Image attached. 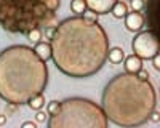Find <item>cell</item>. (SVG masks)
Wrapping results in <instances>:
<instances>
[{"mask_svg":"<svg viewBox=\"0 0 160 128\" xmlns=\"http://www.w3.org/2000/svg\"><path fill=\"white\" fill-rule=\"evenodd\" d=\"M7 123V115L5 114H0V126H3Z\"/></svg>","mask_w":160,"mask_h":128,"instance_id":"25","label":"cell"},{"mask_svg":"<svg viewBox=\"0 0 160 128\" xmlns=\"http://www.w3.org/2000/svg\"><path fill=\"white\" fill-rule=\"evenodd\" d=\"M138 77H141V79H148V77H149V74H148V71L141 69V71L138 72Z\"/></svg>","mask_w":160,"mask_h":128,"instance_id":"23","label":"cell"},{"mask_svg":"<svg viewBox=\"0 0 160 128\" xmlns=\"http://www.w3.org/2000/svg\"><path fill=\"white\" fill-rule=\"evenodd\" d=\"M98 13H95V11H91V10H88V11H85V13H82V18L83 19H87V21H90V22H98Z\"/></svg>","mask_w":160,"mask_h":128,"instance_id":"17","label":"cell"},{"mask_svg":"<svg viewBox=\"0 0 160 128\" xmlns=\"http://www.w3.org/2000/svg\"><path fill=\"white\" fill-rule=\"evenodd\" d=\"M157 106V93L138 74H117L102 90V109L118 126H138L149 120Z\"/></svg>","mask_w":160,"mask_h":128,"instance_id":"2","label":"cell"},{"mask_svg":"<svg viewBox=\"0 0 160 128\" xmlns=\"http://www.w3.org/2000/svg\"><path fill=\"white\" fill-rule=\"evenodd\" d=\"M35 120L38 122V123H42V122H45L47 120V114L45 112H42V111H37V114H35Z\"/></svg>","mask_w":160,"mask_h":128,"instance_id":"20","label":"cell"},{"mask_svg":"<svg viewBox=\"0 0 160 128\" xmlns=\"http://www.w3.org/2000/svg\"><path fill=\"white\" fill-rule=\"evenodd\" d=\"M123 66H125V71L128 74H138L142 69V59L139 56H136V55H131V56H128L125 59Z\"/></svg>","mask_w":160,"mask_h":128,"instance_id":"10","label":"cell"},{"mask_svg":"<svg viewBox=\"0 0 160 128\" xmlns=\"http://www.w3.org/2000/svg\"><path fill=\"white\" fill-rule=\"evenodd\" d=\"M108 58L112 64H118L123 61V50L120 47H114L111 50H108Z\"/></svg>","mask_w":160,"mask_h":128,"instance_id":"12","label":"cell"},{"mask_svg":"<svg viewBox=\"0 0 160 128\" xmlns=\"http://www.w3.org/2000/svg\"><path fill=\"white\" fill-rule=\"evenodd\" d=\"M28 38H29V42H32V43H38L40 38H42V31L40 29H31L28 32Z\"/></svg>","mask_w":160,"mask_h":128,"instance_id":"16","label":"cell"},{"mask_svg":"<svg viewBox=\"0 0 160 128\" xmlns=\"http://www.w3.org/2000/svg\"><path fill=\"white\" fill-rule=\"evenodd\" d=\"M71 10L75 13L77 16H80L82 13L87 11V3H85V0H72V2H71Z\"/></svg>","mask_w":160,"mask_h":128,"instance_id":"15","label":"cell"},{"mask_svg":"<svg viewBox=\"0 0 160 128\" xmlns=\"http://www.w3.org/2000/svg\"><path fill=\"white\" fill-rule=\"evenodd\" d=\"M130 7L133 11H141L144 8V0H130Z\"/></svg>","mask_w":160,"mask_h":128,"instance_id":"18","label":"cell"},{"mask_svg":"<svg viewBox=\"0 0 160 128\" xmlns=\"http://www.w3.org/2000/svg\"><path fill=\"white\" fill-rule=\"evenodd\" d=\"M37 125L34 123V122H24L22 123V128H35Z\"/></svg>","mask_w":160,"mask_h":128,"instance_id":"24","label":"cell"},{"mask_svg":"<svg viewBox=\"0 0 160 128\" xmlns=\"http://www.w3.org/2000/svg\"><path fill=\"white\" fill-rule=\"evenodd\" d=\"M87 8L98 13V15H104L112 10V7L117 3V0H85Z\"/></svg>","mask_w":160,"mask_h":128,"instance_id":"7","label":"cell"},{"mask_svg":"<svg viewBox=\"0 0 160 128\" xmlns=\"http://www.w3.org/2000/svg\"><path fill=\"white\" fill-rule=\"evenodd\" d=\"M157 10H158V0H149L148 3V24L152 32L157 34L158 22H157Z\"/></svg>","mask_w":160,"mask_h":128,"instance_id":"9","label":"cell"},{"mask_svg":"<svg viewBox=\"0 0 160 128\" xmlns=\"http://www.w3.org/2000/svg\"><path fill=\"white\" fill-rule=\"evenodd\" d=\"M28 104H29V107H31V109L38 111V109H42V107H43V104H45V98H43V95H42V93L34 95V96L28 101Z\"/></svg>","mask_w":160,"mask_h":128,"instance_id":"13","label":"cell"},{"mask_svg":"<svg viewBox=\"0 0 160 128\" xmlns=\"http://www.w3.org/2000/svg\"><path fill=\"white\" fill-rule=\"evenodd\" d=\"M109 38L99 22L82 16L61 21L51 37V58L56 67L74 79L95 75L108 59Z\"/></svg>","mask_w":160,"mask_h":128,"instance_id":"1","label":"cell"},{"mask_svg":"<svg viewBox=\"0 0 160 128\" xmlns=\"http://www.w3.org/2000/svg\"><path fill=\"white\" fill-rule=\"evenodd\" d=\"M146 19L144 16L141 15L139 11H133V13H128L125 15V27L131 32H136V31H141V27L144 26Z\"/></svg>","mask_w":160,"mask_h":128,"instance_id":"8","label":"cell"},{"mask_svg":"<svg viewBox=\"0 0 160 128\" xmlns=\"http://www.w3.org/2000/svg\"><path fill=\"white\" fill-rule=\"evenodd\" d=\"M53 34H55V27H53V26H47V27H45V35H47L48 40H51Z\"/></svg>","mask_w":160,"mask_h":128,"instance_id":"21","label":"cell"},{"mask_svg":"<svg viewBox=\"0 0 160 128\" xmlns=\"http://www.w3.org/2000/svg\"><path fill=\"white\" fill-rule=\"evenodd\" d=\"M59 0H0V26L11 34H28L56 21Z\"/></svg>","mask_w":160,"mask_h":128,"instance_id":"4","label":"cell"},{"mask_svg":"<svg viewBox=\"0 0 160 128\" xmlns=\"http://www.w3.org/2000/svg\"><path fill=\"white\" fill-rule=\"evenodd\" d=\"M123 2H128V0H123Z\"/></svg>","mask_w":160,"mask_h":128,"instance_id":"26","label":"cell"},{"mask_svg":"<svg viewBox=\"0 0 160 128\" xmlns=\"http://www.w3.org/2000/svg\"><path fill=\"white\" fill-rule=\"evenodd\" d=\"M133 51L135 55L139 56L141 59H152L158 51H160V42L155 32L149 31H142L133 38Z\"/></svg>","mask_w":160,"mask_h":128,"instance_id":"6","label":"cell"},{"mask_svg":"<svg viewBox=\"0 0 160 128\" xmlns=\"http://www.w3.org/2000/svg\"><path fill=\"white\" fill-rule=\"evenodd\" d=\"M50 128H106L108 117L101 106L85 98L64 99L55 115H50Z\"/></svg>","mask_w":160,"mask_h":128,"instance_id":"5","label":"cell"},{"mask_svg":"<svg viewBox=\"0 0 160 128\" xmlns=\"http://www.w3.org/2000/svg\"><path fill=\"white\" fill-rule=\"evenodd\" d=\"M48 83L45 61L26 45H11L0 51V98L7 102L26 104L42 93Z\"/></svg>","mask_w":160,"mask_h":128,"instance_id":"3","label":"cell"},{"mask_svg":"<svg viewBox=\"0 0 160 128\" xmlns=\"http://www.w3.org/2000/svg\"><path fill=\"white\" fill-rule=\"evenodd\" d=\"M112 15L114 18H125V15L128 13V8H127V3L125 2H117L114 7H112Z\"/></svg>","mask_w":160,"mask_h":128,"instance_id":"14","label":"cell"},{"mask_svg":"<svg viewBox=\"0 0 160 128\" xmlns=\"http://www.w3.org/2000/svg\"><path fill=\"white\" fill-rule=\"evenodd\" d=\"M34 51L37 53V56L42 61H45V62L48 59H51V45L48 42H38V43H35Z\"/></svg>","mask_w":160,"mask_h":128,"instance_id":"11","label":"cell"},{"mask_svg":"<svg viewBox=\"0 0 160 128\" xmlns=\"http://www.w3.org/2000/svg\"><path fill=\"white\" fill-rule=\"evenodd\" d=\"M59 104H61L59 101H51L50 104H48V114L50 115H55L58 112V109H59Z\"/></svg>","mask_w":160,"mask_h":128,"instance_id":"19","label":"cell"},{"mask_svg":"<svg viewBox=\"0 0 160 128\" xmlns=\"http://www.w3.org/2000/svg\"><path fill=\"white\" fill-rule=\"evenodd\" d=\"M152 59H154V67L158 71V69H160V53H157Z\"/></svg>","mask_w":160,"mask_h":128,"instance_id":"22","label":"cell"}]
</instances>
